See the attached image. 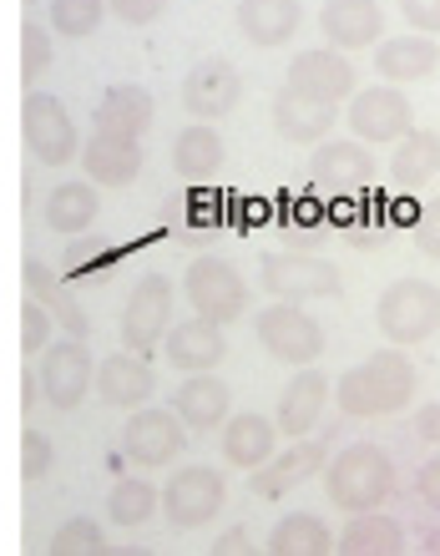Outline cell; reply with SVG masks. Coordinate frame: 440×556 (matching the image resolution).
<instances>
[{"instance_id": "7dc6e473", "label": "cell", "mask_w": 440, "mask_h": 556, "mask_svg": "<svg viewBox=\"0 0 440 556\" xmlns=\"http://www.w3.org/2000/svg\"><path fill=\"white\" fill-rule=\"evenodd\" d=\"M30 5H41V0H26V11H30Z\"/></svg>"}, {"instance_id": "836d02e7", "label": "cell", "mask_w": 440, "mask_h": 556, "mask_svg": "<svg viewBox=\"0 0 440 556\" xmlns=\"http://www.w3.org/2000/svg\"><path fill=\"white\" fill-rule=\"evenodd\" d=\"M26 289L36 293V299H41V304L51 308V314H56V324H61V329H66V334H76V339H87V334H91L87 308L76 304L72 293H66V289H61V283H56V274H51V268H46V264H36V258H30V264H26Z\"/></svg>"}, {"instance_id": "6da1fadb", "label": "cell", "mask_w": 440, "mask_h": 556, "mask_svg": "<svg viewBox=\"0 0 440 556\" xmlns=\"http://www.w3.org/2000/svg\"><path fill=\"white\" fill-rule=\"evenodd\" d=\"M411 400H415V365L405 359L400 344L375 350L369 359H360L335 380V405L350 420H385V415H400Z\"/></svg>"}, {"instance_id": "ba28073f", "label": "cell", "mask_w": 440, "mask_h": 556, "mask_svg": "<svg viewBox=\"0 0 440 556\" xmlns=\"http://www.w3.org/2000/svg\"><path fill=\"white\" fill-rule=\"evenodd\" d=\"M122 451L133 466H173L177 455L188 451V420L177 410H158V405H137L127 410V425H122Z\"/></svg>"}, {"instance_id": "9c48e42d", "label": "cell", "mask_w": 440, "mask_h": 556, "mask_svg": "<svg viewBox=\"0 0 440 556\" xmlns=\"http://www.w3.org/2000/svg\"><path fill=\"white\" fill-rule=\"evenodd\" d=\"M173 329V283L167 274H142L122 308V344L137 354H152Z\"/></svg>"}, {"instance_id": "8fae6325", "label": "cell", "mask_w": 440, "mask_h": 556, "mask_svg": "<svg viewBox=\"0 0 440 556\" xmlns=\"http://www.w3.org/2000/svg\"><path fill=\"white\" fill-rule=\"evenodd\" d=\"M41 390L51 410H76L97 390V365H91L87 339L66 334L61 344H51L41 354Z\"/></svg>"}, {"instance_id": "ab89813d", "label": "cell", "mask_w": 440, "mask_h": 556, "mask_svg": "<svg viewBox=\"0 0 440 556\" xmlns=\"http://www.w3.org/2000/svg\"><path fill=\"white\" fill-rule=\"evenodd\" d=\"M411 233H415V249H420L426 258H436V264H440V198H436V203H426L420 213H415Z\"/></svg>"}, {"instance_id": "ee69618b", "label": "cell", "mask_w": 440, "mask_h": 556, "mask_svg": "<svg viewBox=\"0 0 440 556\" xmlns=\"http://www.w3.org/2000/svg\"><path fill=\"white\" fill-rule=\"evenodd\" d=\"M415 435L426 440V445H436L440 451V405H426V410H415Z\"/></svg>"}, {"instance_id": "7bdbcfd3", "label": "cell", "mask_w": 440, "mask_h": 556, "mask_svg": "<svg viewBox=\"0 0 440 556\" xmlns=\"http://www.w3.org/2000/svg\"><path fill=\"white\" fill-rule=\"evenodd\" d=\"M415 496H420V506H426V511L440 516V451L430 455L426 466H420V476H415Z\"/></svg>"}, {"instance_id": "ac0fdd59", "label": "cell", "mask_w": 440, "mask_h": 556, "mask_svg": "<svg viewBox=\"0 0 440 556\" xmlns=\"http://www.w3.org/2000/svg\"><path fill=\"white\" fill-rule=\"evenodd\" d=\"M324 41L339 51H365L385 41V11L380 0H324L319 5Z\"/></svg>"}, {"instance_id": "f546056e", "label": "cell", "mask_w": 440, "mask_h": 556, "mask_svg": "<svg viewBox=\"0 0 440 556\" xmlns=\"http://www.w3.org/2000/svg\"><path fill=\"white\" fill-rule=\"evenodd\" d=\"M436 173H440V132L436 127H411L395 142V152H390L395 188L415 192V188H426V182H436Z\"/></svg>"}, {"instance_id": "f6af8a7d", "label": "cell", "mask_w": 440, "mask_h": 556, "mask_svg": "<svg viewBox=\"0 0 440 556\" xmlns=\"http://www.w3.org/2000/svg\"><path fill=\"white\" fill-rule=\"evenodd\" d=\"M249 552V531L234 527V531H223L218 542H213V556H243Z\"/></svg>"}, {"instance_id": "bcb514c9", "label": "cell", "mask_w": 440, "mask_h": 556, "mask_svg": "<svg viewBox=\"0 0 440 556\" xmlns=\"http://www.w3.org/2000/svg\"><path fill=\"white\" fill-rule=\"evenodd\" d=\"M420 546H426V552H440V527H420Z\"/></svg>"}, {"instance_id": "b9f144b4", "label": "cell", "mask_w": 440, "mask_h": 556, "mask_svg": "<svg viewBox=\"0 0 440 556\" xmlns=\"http://www.w3.org/2000/svg\"><path fill=\"white\" fill-rule=\"evenodd\" d=\"M400 21L411 30H426V36H440V0H395Z\"/></svg>"}, {"instance_id": "7a4b0ae2", "label": "cell", "mask_w": 440, "mask_h": 556, "mask_svg": "<svg viewBox=\"0 0 440 556\" xmlns=\"http://www.w3.org/2000/svg\"><path fill=\"white\" fill-rule=\"evenodd\" d=\"M324 491L335 501L339 511H380L390 506V496L400 491V476H395V455L385 445H344V451L324 466Z\"/></svg>"}, {"instance_id": "4dcf8cb0", "label": "cell", "mask_w": 440, "mask_h": 556, "mask_svg": "<svg viewBox=\"0 0 440 556\" xmlns=\"http://www.w3.org/2000/svg\"><path fill=\"white\" fill-rule=\"evenodd\" d=\"M339 552L344 556H395V552H405V527L385 511H354L350 527L339 531Z\"/></svg>"}, {"instance_id": "484cf974", "label": "cell", "mask_w": 440, "mask_h": 556, "mask_svg": "<svg viewBox=\"0 0 440 556\" xmlns=\"http://www.w3.org/2000/svg\"><path fill=\"white\" fill-rule=\"evenodd\" d=\"M91 122L97 132H122V137H147V127L158 122V102L147 87H106L102 102L91 106Z\"/></svg>"}, {"instance_id": "5bb4252c", "label": "cell", "mask_w": 440, "mask_h": 556, "mask_svg": "<svg viewBox=\"0 0 440 556\" xmlns=\"http://www.w3.org/2000/svg\"><path fill=\"white\" fill-rule=\"evenodd\" d=\"M284 87L304 91V97H314V102H350L354 91V61H344V51L339 46H309V51H299V56L289 61V76H284Z\"/></svg>"}, {"instance_id": "7402d4cb", "label": "cell", "mask_w": 440, "mask_h": 556, "mask_svg": "<svg viewBox=\"0 0 440 556\" xmlns=\"http://www.w3.org/2000/svg\"><path fill=\"white\" fill-rule=\"evenodd\" d=\"M152 365H147V354L137 350H117L106 354L102 365H97V395L112 405V410H137L152 400Z\"/></svg>"}, {"instance_id": "52a82bcc", "label": "cell", "mask_w": 440, "mask_h": 556, "mask_svg": "<svg viewBox=\"0 0 440 556\" xmlns=\"http://www.w3.org/2000/svg\"><path fill=\"white\" fill-rule=\"evenodd\" d=\"M259 344L268 350V359H279L289 369H304V365H319L324 329L293 299H279V304H268L259 314Z\"/></svg>"}, {"instance_id": "cb8c5ba5", "label": "cell", "mask_w": 440, "mask_h": 556, "mask_svg": "<svg viewBox=\"0 0 440 556\" xmlns=\"http://www.w3.org/2000/svg\"><path fill=\"white\" fill-rule=\"evenodd\" d=\"M329 127H335V102H314V97H304V91H293V87H284L274 97V132L284 142L314 147L329 137Z\"/></svg>"}, {"instance_id": "8d00e7d4", "label": "cell", "mask_w": 440, "mask_h": 556, "mask_svg": "<svg viewBox=\"0 0 440 556\" xmlns=\"http://www.w3.org/2000/svg\"><path fill=\"white\" fill-rule=\"evenodd\" d=\"M46 72H51V26L26 21V26H21V81H26V91L36 87Z\"/></svg>"}, {"instance_id": "8992f818", "label": "cell", "mask_w": 440, "mask_h": 556, "mask_svg": "<svg viewBox=\"0 0 440 556\" xmlns=\"http://www.w3.org/2000/svg\"><path fill=\"white\" fill-rule=\"evenodd\" d=\"M183 293H188L192 314H203V319L238 324L243 314H249V283H243V274H238L228 258H213V253L188 264Z\"/></svg>"}, {"instance_id": "d6a6232c", "label": "cell", "mask_w": 440, "mask_h": 556, "mask_svg": "<svg viewBox=\"0 0 440 556\" xmlns=\"http://www.w3.org/2000/svg\"><path fill=\"white\" fill-rule=\"evenodd\" d=\"M152 511H162V491L152 481H142V476H122V481L112 485V496H106V521L122 531L147 527Z\"/></svg>"}, {"instance_id": "3957f363", "label": "cell", "mask_w": 440, "mask_h": 556, "mask_svg": "<svg viewBox=\"0 0 440 556\" xmlns=\"http://www.w3.org/2000/svg\"><path fill=\"white\" fill-rule=\"evenodd\" d=\"M375 324L385 344H426L440 334V289L430 278H395L375 304Z\"/></svg>"}, {"instance_id": "7c38bea8", "label": "cell", "mask_w": 440, "mask_h": 556, "mask_svg": "<svg viewBox=\"0 0 440 556\" xmlns=\"http://www.w3.org/2000/svg\"><path fill=\"white\" fill-rule=\"evenodd\" d=\"M238 102H243V76H238L234 61H223V56L192 61V72L183 76V106H188V117L218 122L228 112H238Z\"/></svg>"}, {"instance_id": "4316f807", "label": "cell", "mask_w": 440, "mask_h": 556, "mask_svg": "<svg viewBox=\"0 0 440 556\" xmlns=\"http://www.w3.org/2000/svg\"><path fill=\"white\" fill-rule=\"evenodd\" d=\"M41 218L51 233H87L91 223L102 218V192H97V182H56V188L46 192V207H41Z\"/></svg>"}, {"instance_id": "1f68e13d", "label": "cell", "mask_w": 440, "mask_h": 556, "mask_svg": "<svg viewBox=\"0 0 440 556\" xmlns=\"http://www.w3.org/2000/svg\"><path fill=\"white\" fill-rule=\"evenodd\" d=\"M339 552V542L329 536L319 516L309 511H289L279 527L268 531V556H329Z\"/></svg>"}, {"instance_id": "60d3db41", "label": "cell", "mask_w": 440, "mask_h": 556, "mask_svg": "<svg viewBox=\"0 0 440 556\" xmlns=\"http://www.w3.org/2000/svg\"><path fill=\"white\" fill-rule=\"evenodd\" d=\"M106 5H112V15L122 26H152L167 11V0H106Z\"/></svg>"}, {"instance_id": "d4e9b609", "label": "cell", "mask_w": 440, "mask_h": 556, "mask_svg": "<svg viewBox=\"0 0 440 556\" xmlns=\"http://www.w3.org/2000/svg\"><path fill=\"white\" fill-rule=\"evenodd\" d=\"M279 435V420H268V415H234V420H223V460L253 476L264 460H274V440Z\"/></svg>"}, {"instance_id": "44dd1931", "label": "cell", "mask_w": 440, "mask_h": 556, "mask_svg": "<svg viewBox=\"0 0 440 556\" xmlns=\"http://www.w3.org/2000/svg\"><path fill=\"white\" fill-rule=\"evenodd\" d=\"M375 72L380 81H395V87H411V81H430L440 72V46L426 30H411V36H390V41L375 46Z\"/></svg>"}, {"instance_id": "30bf717a", "label": "cell", "mask_w": 440, "mask_h": 556, "mask_svg": "<svg viewBox=\"0 0 440 556\" xmlns=\"http://www.w3.org/2000/svg\"><path fill=\"white\" fill-rule=\"evenodd\" d=\"M415 127V106L411 97L395 87V81H380V87H365L354 91L350 102V132L360 142H380V147H395L400 137Z\"/></svg>"}, {"instance_id": "ffe728a7", "label": "cell", "mask_w": 440, "mask_h": 556, "mask_svg": "<svg viewBox=\"0 0 440 556\" xmlns=\"http://www.w3.org/2000/svg\"><path fill=\"white\" fill-rule=\"evenodd\" d=\"M81 173L97 188H133L142 177V147L122 132H91V142L81 147Z\"/></svg>"}, {"instance_id": "d590c367", "label": "cell", "mask_w": 440, "mask_h": 556, "mask_svg": "<svg viewBox=\"0 0 440 556\" xmlns=\"http://www.w3.org/2000/svg\"><path fill=\"white\" fill-rule=\"evenodd\" d=\"M46 552L51 556H102V552H112V542H106V531L97 527V521L72 516V521H61L56 527V536H51Z\"/></svg>"}, {"instance_id": "4fadbf2b", "label": "cell", "mask_w": 440, "mask_h": 556, "mask_svg": "<svg viewBox=\"0 0 440 556\" xmlns=\"http://www.w3.org/2000/svg\"><path fill=\"white\" fill-rule=\"evenodd\" d=\"M309 182L319 192H335V198H350V192H365L375 182V157H369V142L350 132V142H319L314 157H309Z\"/></svg>"}, {"instance_id": "277c9868", "label": "cell", "mask_w": 440, "mask_h": 556, "mask_svg": "<svg viewBox=\"0 0 440 556\" xmlns=\"http://www.w3.org/2000/svg\"><path fill=\"white\" fill-rule=\"evenodd\" d=\"M228 506V481L213 466H177L162 485V516L177 531H198Z\"/></svg>"}, {"instance_id": "74e56055", "label": "cell", "mask_w": 440, "mask_h": 556, "mask_svg": "<svg viewBox=\"0 0 440 556\" xmlns=\"http://www.w3.org/2000/svg\"><path fill=\"white\" fill-rule=\"evenodd\" d=\"M51 460H56L51 440H46L36 425H26V435H21V481H26V485H41L46 476H51Z\"/></svg>"}, {"instance_id": "f1b7e54d", "label": "cell", "mask_w": 440, "mask_h": 556, "mask_svg": "<svg viewBox=\"0 0 440 556\" xmlns=\"http://www.w3.org/2000/svg\"><path fill=\"white\" fill-rule=\"evenodd\" d=\"M223 162H228V147H223L218 132H213V122L192 117V127H183V132H177V142H173V173L183 177V182H208V177H218Z\"/></svg>"}, {"instance_id": "603a6c76", "label": "cell", "mask_w": 440, "mask_h": 556, "mask_svg": "<svg viewBox=\"0 0 440 556\" xmlns=\"http://www.w3.org/2000/svg\"><path fill=\"white\" fill-rule=\"evenodd\" d=\"M304 26V5L299 0H238V30H243V41L264 46H289Z\"/></svg>"}, {"instance_id": "e575fe53", "label": "cell", "mask_w": 440, "mask_h": 556, "mask_svg": "<svg viewBox=\"0 0 440 556\" xmlns=\"http://www.w3.org/2000/svg\"><path fill=\"white\" fill-rule=\"evenodd\" d=\"M106 0H51L46 5V21H51V30L56 36H66V41H87L91 30L106 21Z\"/></svg>"}, {"instance_id": "2e32d148", "label": "cell", "mask_w": 440, "mask_h": 556, "mask_svg": "<svg viewBox=\"0 0 440 556\" xmlns=\"http://www.w3.org/2000/svg\"><path fill=\"white\" fill-rule=\"evenodd\" d=\"M228 324L218 319H203V314H192V319L173 324L167 339H162V354H167V365L183 369V375H203V369H218L228 359V339H223Z\"/></svg>"}, {"instance_id": "f35d334b", "label": "cell", "mask_w": 440, "mask_h": 556, "mask_svg": "<svg viewBox=\"0 0 440 556\" xmlns=\"http://www.w3.org/2000/svg\"><path fill=\"white\" fill-rule=\"evenodd\" d=\"M51 319H56V314H51V308L30 293L26 308H21V350H26V354H46V350H51Z\"/></svg>"}, {"instance_id": "d6986e66", "label": "cell", "mask_w": 440, "mask_h": 556, "mask_svg": "<svg viewBox=\"0 0 440 556\" xmlns=\"http://www.w3.org/2000/svg\"><path fill=\"white\" fill-rule=\"evenodd\" d=\"M329 395H335V380H324L314 365L293 369V380L284 384V395H279V415H274V420H279V430L289 440L314 435V425H319Z\"/></svg>"}, {"instance_id": "5b68a950", "label": "cell", "mask_w": 440, "mask_h": 556, "mask_svg": "<svg viewBox=\"0 0 440 556\" xmlns=\"http://www.w3.org/2000/svg\"><path fill=\"white\" fill-rule=\"evenodd\" d=\"M21 127H26V147L41 167H66L72 157H81V137H76V122L66 112L61 97L51 91H26V106H21Z\"/></svg>"}, {"instance_id": "83f0119b", "label": "cell", "mask_w": 440, "mask_h": 556, "mask_svg": "<svg viewBox=\"0 0 440 556\" xmlns=\"http://www.w3.org/2000/svg\"><path fill=\"white\" fill-rule=\"evenodd\" d=\"M228 405H234V395H228V384L213 369L183 375V384H177V395H173V410L188 420V430H218L228 420Z\"/></svg>"}, {"instance_id": "9a60e30c", "label": "cell", "mask_w": 440, "mask_h": 556, "mask_svg": "<svg viewBox=\"0 0 440 556\" xmlns=\"http://www.w3.org/2000/svg\"><path fill=\"white\" fill-rule=\"evenodd\" d=\"M259 283H264L274 299H293V304H304V299H329V293L344 289V278H339L335 264H324V258H304V253L264 258Z\"/></svg>"}, {"instance_id": "e0dca14e", "label": "cell", "mask_w": 440, "mask_h": 556, "mask_svg": "<svg viewBox=\"0 0 440 556\" xmlns=\"http://www.w3.org/2000/svg\"><path fill=\"white\" fill-rule=\"evenodd\" d=\"M329 466V455H324V440H299V445H289L284 455H274V460H264V466L253 470V496L259 501H284L289 491H299L304 481H314L319 470Z\"/></svg>"}]
</instances>
